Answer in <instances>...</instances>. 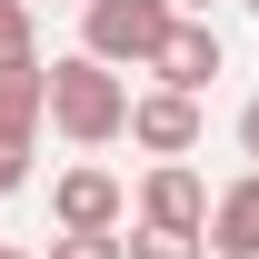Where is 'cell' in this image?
I'll list each match as a JSON object with an SVG mask.
<instances>
[{
  "label": "cell",
  "instance_id": "cell-6",
  "mask_svg": "<svg viewBox=\"0 0 259 259\" xmlns=\"http://www.w3.org/2000/svg\"><path fill=\"white\" fill-rule=\"evenodd\" d=\"M140 220L199 239V220H209V180H199L190 160H150V180H140Z\"/></svg>",
  "mask_w": 259,
  "mask_h": 259
},
{
  "label": "cell",
  "instance_id": "cell-1",
  "mask_svg": "<svg viewBox=\"0 0 259 259\" xmlns=\"http://www.w3.org/2000/svg\"><path fill=\"white\" fill-rule=\"evenodd\" d=\"M40 130H60L70 150H110L130 130V70H100L90 50L40 70Z\"/></svg>",
  "mask_w": 259,
  "mask_h": 259
},
{
  "label": "cell",
  "instance_id": "cell-9",
  "mask_svg": "<svg viewBox=\"0 0 259 259\" xmlns=\"http://www.w3.org/2000/svg\"><path fill=\"white\" fill-rule=\"evenodd\" d=\"M120 259H209V239H190V229H120Z\"/></svg>",
  "mask_w": 259,
  "mask_h": 259
},
{
  "label": "cell",
  "instance_id": "cell-11",
  "mask_svg": "<svg viewBox=\"0 0 259 259\" xmlns=\"http://www.w3.org/2000/svg\"><path fill=\"white\" fill-rule=\"evenodd\" d=\"M50 259H120V229H60Z\"/></svg>",
  "mask_w": 259,
  "mask_h": 259
},
{
  "label": "cell",
  "instance_id": "cell-15",
  "mask_svg": "<svg viewBox=\"0 0 259 259\" xmlns=\"http://www.w3.org/2000/svg\"><path fill=\"white\" fill-rule=\"evenodd\" d=\"M0 259H30V249H10V239H0Z\"/></svg>",
  "mask_w": 259,
  "mask_h": 259
},
{
  "label": "cell",
  "instance_id": "cell-13",
  "mask_svg": "<svg viewBox=\"0 0 259 259\" xmlns=\"http://www.w3.org/2000/svg\"><path fill=\"white\" fill-rule=\"evenodd\" d=\"M239 160L259 169V100H239Z\"/></svg>",
  "mask_w": 259,
  "mask_h": 259
},
{
  "label": "cell",
  "instance_id": "cell-12",
  "mask_svg": "<svg viewBox=\"0 0 259 259\" xmlns=\"http://www.w3.org/2000/svg\"><path fill=\"white\" fill-rule=\"evenodd\" d=\"M20 180H30V150H10V140H0V199L20 190Z\"/></svg>",
  "mask_w": 259,
  "mask_h": 259
},
{
  "label": "cell",
  "instance_id": "cell-17",
  "mask_svg": "<svg viewBox=\"0 0 259 259\" xmlns=\"http://www.w3.org/2000/svg\"><path fill=\"white\" fill-rule=\"evenodd\" d=\"M249 20H259V0H249Z\"/></svg>",
  "mask_w": 259,
  "mask_h": 259
},
{
  "label": "cell",
  "instance_id": "cell-14",
  "mask_svg": "<svg viewBox=\"0 0 259 259\" xmlns=\"http://www.w3.org/2000/svg\"><path fill=\"white\" fill-rule=\"evenodd\" d=\"M180 10H199V20H209V0H180Z\"/></svg>",
  "mask_w": 259,
  "mask_h": 259
},
{
  "label": "cell",
  "instance_id": "cell-2",
  "mask_svg": "<svg viewBox=\"0 0 259 259\" xmlns=\"http://www.w3.org/2000/svg\"><path fill=\"white\" fill-rule=\"evenodd\" d=\"M169 20H180V0H80V50L100 70H150Z\"/></svg>",
  "mask_w": 259,
  "mask_h": 259
},
{
  "label": "cell",
  "instance_id": "cell-16",
  "mask_svg": "<svg viewBox=\"0 0 259 259\" xmlns=\"http://www.w3.org/2000/svg\"><path fill=\"white\" fill-rule=\"evenodd\" d=\"M60 10H80V0H60Z\"/></svg>",
  "mask_w": 259,
  "mask_h": 259
},
{
  "label": "cell",
  "instance_id": "cell-3",
  "mask_svg": "<svg viewBox=\"0 0 259 259\" xmlns=\"http://www.w3.org/2000/svg\"><path fill=\"white\" fill-rule=\"evenodd\" d=\"M199 130H209V120H199L190 90H160V80H150V90H130V130H120L130 150H150V160H190Z\"/></svg>",
  "mask_w": 259,
  "mask_h": 259
},
{
  "label": "cell",
  "instance_id": "cell-4",
  "mask_svg": "<svg viewBox=\"0 0 259 259\" xmlns=\"http://www.w3.org/2000/svg\"><path fill=\"white\" fill-rule=\"evenodd\" d=\"M229 70V40L209 30V20H199V10H180V20H169V40H160V60H150V80H160V90H209V80H220Z\"/></svg>",
  "mask_w": 259,
  "mask_h": 259
},
{
  "label": "cell",
  "instance_id": "cell-8",
  "mask_svg": "<svg viewBox=\"0 0 259 259\" xmlns=\"http://www.w3.org/2000/svg\"><path fill=\"white\" fill-rule=\"evenodd\" d=\"M0 140L10 150L40 140V60H0Z\"/></svg>",
  "mask_w": 259,
  "mask_h": 259
},
{
  "label": "cell",
  "instance_id": "cell-10",
  "mask_svg": "<svg viewBox=\"0 0 259 259\" xmlns=\"http://www.w3.org/2000/svg\"><path fill=\"white\" fill-rule=\"evenodd\" d=\"M0 60H40V10L30 0H0Z\"/></svg>",
  "mask_w": 259,
  "mask_h": 259
},
{
  "label": "cell",
  "instance_id": "cell-5",
  "mask_svg": "<svg viewBox=\"0 0 259 259\" xmlns=\"http://www.w3.org/2000/svg\"><path fill=\"white\" fill-rule=\"evenodd\" d=\"M50 220H60V229H130V190H120V169H100V160L60 169V180H50Z\"/></svg>",
  "mask_w": 259,
  "mask_h": 259
},
{
  "label": "cell",
  "instance_id": "cell-7",
  "mask_svg": "<svg viewBox=\"0 0 259 259\" xmlns=\"http://www.w3.org/2000/svg\"><path fill=\"white\" fill-rule=\"evenodd\" d=\"M199 239L220 259H259V169H239L229 190H209V220H199Z\"/></svg>",
  "mask_w": 259,
  "mask_h": 259
}]
</instances>
